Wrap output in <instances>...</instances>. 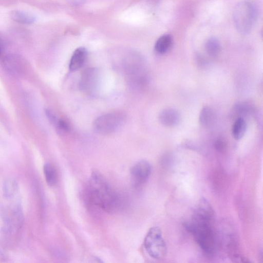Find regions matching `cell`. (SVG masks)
<instances>
[{
    "mask_svg": "<svg viewBox=\"0 0 263 263\" xmlns=\"http://www.w3.org/2000/svg\"><path fill=\"white\" fill-rule=\"evenodd\" d=\"M214 221L193 214L185 227L192 234L202 251L212 255L216 249V238L213 229Z\"/></svg>",
    "mask_w": 263,
    "mask_h": 263,
    "instance_id": "7a4b0ae2",
    "label": "cell"
},
{
    "mask_svg": "<svg viewBox=\"0 0 263 263\" xmlns=\"http://www.w3.org/2000/svg\"><path fill=\"white\" fill-rule=\"evenodd\" d=\"M215 147L217 151L219 152H223L226 147L225 141L221 139L216 140L215 142Z\"/></svg>",
    "mask_w": 263,
    "mask_h": 263,
    "instance_id": "ffe728a7",
    "label": "cell"
},
{
    "mask_svg": "<svg viewBox=\"0 0 263 263\" xmlns=\"http://www.w3.org/2000/svg\"><path fill=\"white\" fill-rule=\"evenodd\" d=\"M4 65L9 71H17L22 66V61L21 58L16 55H8L4 60Z\"/></svg>",
    "mask_w": 263,
    "mask_h": 263,
    "instance_id": "e0dca14e",
    "label": "cell"
},
{
    "mask_svg": "<svg viewBox=\"0 0 263 263\" xmlns=\"http://www.w3.org/2000/svg\"><path fill=\"white\" fill-rule=\"evenodd\" d=\"M247 129L246 121L242 118L236 119L233 125L232 135L236 140L241 139L245 135Z\"/></svg>",
    "mask_w": 263,
    "mask_h": 263,
    "instance_id": "2e32d148",
    "label": "cell"
},
{
    "mask_svg": "<svg viewBox=\"0 0 263 263\" xmlns=\"http://www.w3.org/2000/svg\"><path fill=\"white\" fill-rule=\"evenodd\" d=\"M9 15L14 21L23 24H32L35 20L33 14L20 10L12 11Z\"/></svg>",
    "mask_w": 263,
    "mask_h": 263,
    "instance_id": "4fadbf2b",
    "label": "cell"
},
{
    "mask_svg": "<svg viewBox=\"0 0 263 263\" xmlns=\"http://www.w3.org/2000/svg\"><path fill=\"white\" fill-rule=\"evenodd\" d=\"M44 174L47 183L50 186L55 185L58 181V175L54 166L46 163L43 167Z\"/></svg>",
    "mask_w": 263,
    "mask_h": 263,
    "instance_id": "9a60e30c",
    "label": "cell"
},
{
    "mask_svg": "<svg viewBox=\"0 0 263 263\" xmlns=\"http://www.w3.org/2000/svg\"><path fill=\"white\" fill-rule=\"evenodd\" d=\"M125 115L119 111L102 115L95 119L93 123L95 130L98 133L106 135L116 132L124 124Z\"/></svg>",
    "mask_w": 263,
    "mask_h": 263,
    "instance_id": "5b68a950",
    "label": "cell"
},
{
    "mask_svg": "<svg viewBox=\"0 0 263 263\" xmlns=\"http://www.w3.org/2000/svg\"><path fill=\"white\" fill-rule=\"evenodd\" d=\"M23 215L20 206H12L6 214L4 231L9 234L15 233L21 227Z\"/></svg>",
    "mask_w": 263,
    "mask_h": 263,
    "instance_id": "ba28073f",
    "label": "cell"
},
{
    "mask_svg": "<svg viewBox=\"0 0 263 263\" xmlns=\"http://www.w3.org/2000/svg\"><path fill=\"white\" fill-rule=\"evenodd\" d=\"M17 189L18 185L15 180L8 179L5 181L3 185V193L6 198H12L16 194Z\"/></svg>",
    "mask_w": 263,
    "mask_h": 263,
    "instance_id": "ac0fdd59",
    "label": "cell"
},
{
    "mask_svg": "<svg viewBox=\"0 0 263 263\" xmlns=\"http://www.w3.org/2000/svg\"><path fill=\"white\" fill-rule=\"evenodd\" d=\"M173 37L169 34H165L160 36L155 44V50L159 54L166 53L173 45Z\"/></svg>",
    "mask_w": 263,
    "mask_h": 263,
    "instance_id": "8fae6325",
    "label": "cell"
},
{
    "mask_svg": "<svg viewBox=\"0 0 263 263\" xmlns=\"http://www.w3.org/2000/svg\"><path fill=\"white\" fill-rule=\"evenodd\" d=\"M151 165L147 161L141 160L136 163L130 171L133 184L139 186L145 183L151 175Z\"/></svg>",
    "mask_w": 263,
    "mask_h": 263,
    "instance_id": "52a82bcc",
    "label": "cell"
},
{
    "mask_svg": "<svg viewBox=\"0 0 263 263\" xmlns=\"http://www.w3.org/2000/svg\"><path fill=\"white\" fill-rule=\"evenodd\" d=\"M87 195L91 204L106 212H113L119 204L117 194L104 176L97 171L90 175Z\"/></svg>",
    "mask_w": 263,
    "mask_h": 263,
    "instance_id": "6da1fadb",
    "label": "cell"
},
{
    "mask_svg": "<svg viewBox=\"0 0 263 263\" xmlns=\"http://www.w3.org/2000/svg\"><path fill=\"white\" fill-rule=\"evenodd\" d=\"M54 124L61 132H68L70 130L69 124L64 120L58 119Z\"/></svg>",
    "mask_w": 263,
    "mask_h": 263,
    "instance_id": "d6986e66",
    "label": "cell"
},
{
    "mask_svg": "<svg viewBox=\"0 0 263 263\" xmlns=\"http://www.w3.org/2000/svg\"><path fill=\"white\" fill-rule=\"evenodd\" d=\"M258 16V8L251 0H243L235 7L233 13L234 23L237 31L247 34L253 28Z\"/></svg>",
    "mask_w": 263,
    "mask_h": 263,
    "instance_id": "3957f363",
    "label": "cell"
},
{
    "mask_svg": "<svg viewBox=\"0 0 263 263\" xmlns=\"http://www.w3.org/2000/svg\"><path fill=\"white\" fill-rule=\"evenodd\" d=\"M159 120L163 125L173 127L178 124L180 115L176 109L167 108L162 110L159 115Z\"/></svg>",
    "mask_w": 263,
    "mask_h": 263,
    "instance_id": "9c48e42d",
    "label": "cell"
},
{
    "mask_svg": "<svg viewBox=\"0 0 263 263\" xmlns=\"http://www.w3.org/2000/svg\"><path fill=\"white\" fill-rule=\"evenodd\" d=\"M216 119V115L212 108L204 106L199 114V121L201 125L204 127H209L213 125Z\"/></svg>",
    "mask_w": 263,
    "mask_h": 263,
    "instance_id": "7c38bea8",
    "label": "cell"
},
{
    "mask_svg": "<svg viewBox=\"0 0 263 263\" xmlns=\"http://www.w3.org/2000/svg\"><path fill=\"white\" fill-rule=\"evenodd\" d=\"M204 48L206 53L211 58L216 57L221 50L219 41L214 37H210L206 41Z\"/></svg>",
    "mask_w": 263,
    "mask_h": 263,
    "instance_id": "5bb4252c",
    "label": "cell"
},
{
    "mask_svg": "<svg viewBox=\"0 0 263 263\" xmlns=\"http://www.w3.org/2000/svg\"><path fill=\"white\" fill-rule=\"evenodd\" d=\"M144 247L147 254L154 259H161L165 257L167 247L158 227H154L149 230L144 240Z\"/></svg>",
    "mask_w": 263,
    "mask_h": 263,
    "instance_id": "277c9868",
    "label": "cell"
},
{
    "mask_svg": "<svg viewBox=\"0 0 263 263\" xmlns=\"http://www.w3.org/2000/svg\"><path fill=\"white\" fill-rule=\"evenodd\" d=\"M87 51L84 47H79L73 52L69 63V69L76 71L81 68L86 61Z\"/></svg>",
    "mask_w": 263,
    "mask_h": 263,
    "instance_id": "30bf717a",
    "label": "cell"
},
{
    "mask_svg": "<svg viewBox=\"0 0 263 263\" xmlns=\"http://www.w3.org/2000/svg\"><path fill=\"white\" fill-rule=\"evenodd\" d=\"M100 80V73L95 68H90L83 73L80 81V88L86 93L93 94L97 91Z\"/></svg>",
    "mask_w": 263,
    "mask_h": 263,
    "instance_id": "8992f818",
    "label": "cell"
}]
</instances>
